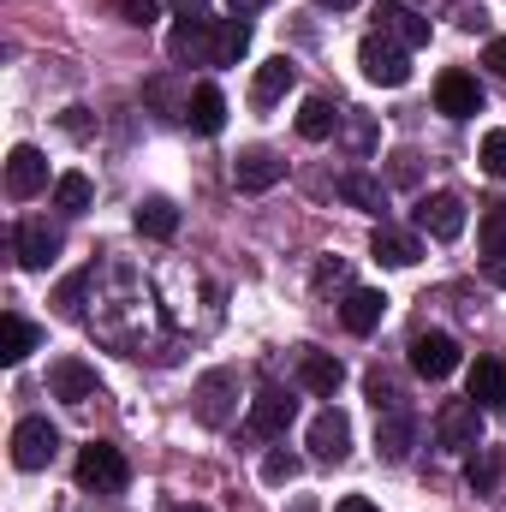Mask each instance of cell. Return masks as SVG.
<instances>
[{"label": "cell", "mask_w": 506, "mask_h": 512, "mask_svg": "<svg viewBox=\"0 0 506 512\" xmlns=\"http://www.w3.org/2000/svg\"><path fill=\"white\" fill-rule=\"evenodd\" d=\"M54 447H60V429H54L48 417H24V423L12 429V465H18V471H42V465L54 459Z\"/></svg>", "instance_id": "8992f818"}, {"label": "cell", "mask_w": 506, "mask_h": 512, "mask_svg": "<svg viewBox=\"0 0 506 512\" xmlns=\"http://www.w3.org/2000/svg\"><path fill=\"white\" fill-rule=\"evenodd\" d=\"M381 316H387V298L370 292V286H352V292H346V304H340V322H346L352 334H376Z\"/></svg>", "instance_id": "44dd1931"}, {"label": "cell", "mask_w": 506, "mask_h": 512, "mask_svg": "<svg viewBox=\"0 0 506 512\" xmlns=\"http://www.w3.org/2000/svg\"><path fill=\"white\" fill-rule=\"evenodd\" d=\"M328 280H346V262H322L316 268V286H328Z\"/></svg>", "instance_id": "60d3db41"}, {"label": "cell", "mask_w": 506, "mask_h": 512, "mask_svg": "<svg viewBox=\"0 0 506 512\" xmlns=\"http://www.w3.org/2000/svg\"><path fill=\"white\" fill-rule=\"evenodd\" d=\"M173 12L191 18V24H215V18H209V0H173Z\"/></svg>", "instance_id": "8d00e7d4"}, {"label": "cell", "mask_w": 506, "mask_h": 512, "mask_svg": "<svg viewBox=\"0 0 506 512\" xmlns=\"http://www.w3.org/2000/svg\"><path fill=\"white\" fill-rule=\"evenodd\" d=\"M12 251H18V268H30V274H42L54 256H60V233L48 227V221H24L18 233H12Z\"/></svg>", "instance_id": "4fadbf2b"}, {"label": "cell", "mask_w": 506, "mask_h": 512, "mask_svg": "<svg viewBox=\"0 0 506 512\" xmlns=\"http://www.w3.org/2000/svg\"><path fill=\"white\" fill-rule=\"evenodd\" d=\"M411 441H417L411 411H381V423H376V453H381V459H387V465L411 459Z\"/></svg>", "instance_id": "d6986e66"}, {"label": "cell", "mask_w": 506, "mask_h": 512, "mask_svg": "<svg viewBox=\"0 0 506 512\" xmlns=\"http://www.w3.org/2000/svg\"><path fill=\"white\" fill-rule=\"evenodd\" d=\"M298 382L310 387V393H322V399H334L340 393V382H346V364L334 358V352H298Z\"/></svg>", "instance_id": "9a60e30c"}, {"label": "cell", "mask_w": 506, "mask_h": 512, "mask_svg": "<svg viewBox=\"0 0 506 512\" xmlns=\"http://www.w3.org/2000/svg\"><path fill=\"white\" fill-rule=\"evenodd\" d=\"M298 471H304V459H298V453H286V447H274V453L262 459V483H268V489L298 483Z\"/></svg>", "instance_id": "f546056e"}, {"label": "cell", "mask_w": 506, "mask_h": 512, "mask_svg": "<svg viewBox=\"0 0 506 512\" xmlns=\"http://www.w3.org/2000/svg\"><path fill=\"white\" fill-rule=\"evenodd\" d=\"M411 221H417V233H429V239L453 245V239L465 233V203H459L453 191H435V197H417Z\"/></svg>", "instance_id": "5b68a950"}, {"label": "cell", "mask_w": 506, "mask_h": 512, "mask_svg": "<svg viewBox=\"0 0 506 512\" xmlns=\"http://www.w3.org/2000/svg\"><path fill=\"white\" fill-rule=\"evenodd\" d=\"M334 512H381V507H376V501H364V495H346Z\"/></svg>", "instance_id": "b9f144b4"}, {"label": "cell", "mask_w": 506, "mask_h": 512, "mask_svg": "<svg viewBox=\"0 0 506 512\" xmlns=\"http://www.w3.org/2000/svg\"><path fill=\"white\" fill-rule=\"evenodd\" d=\"M90 280H96V274H72V280L60 286V298H54V304H60L66 316H78V310H84V286H90Z\"/></svg>", "instance_id": "836d02e7"}, {"label": "cell", "mask_w": 506, "mask_h": 512, "mask_svg": "<svg viewBox=\"0 0 506 512\" xmlns=\"http://www.w3.org/2000/svg\"><path fill=\"white\" fill-rule=\"evenodd\" d=\"M340 197L358 203L364 215H381V209H387V185L370 179V173H340Z\"/></svg>", "instance_id": "4316f807"}, {"label": "cell", "mask_w": 506, "mask_h": 512, "mask_svg": "<svg viewBox=\"0 0 506 512\" xmlns=\"http://www.w3.org/2000/svg\"><path fill=\"white\" fill-rule=\"evenodd\" d=\"M173 60L179 66H215V24H191V18H179V30H173Z\"/></svg>", "instance_id": "ffe728a7"}, {"label": "cell", "mask_w": 506, "mask_h": 512, "mask_svg": "<svg viewBox=\"0 0 506 512\" xmlns=\"http://www.w3.org/2000/svg\"><path fill=\"white\" fill-rule=\"evenodd\" d=\"M90 203H96V185H90L84 173H60V179H54V209H60V215H84Z\"/></svg>", "instance_id": "83f0119b"}, {"label": "cell", "mask_w": 506, "mask_h": 512, "mask_svg": "<svg viewBox=\"0 0 506 512\" xmlns=\"http://www.w3.org/2000/svg\"><path fill=\"white\" fill-rule=\"evenodd\" d=\"M316 6H334V12H346V6H358V0H316Z\"/></svg>", "instance_id": "7bdbcfd3"}, {"label": "cell", "mask_w": 506, "mask_h": 512, "mask_svg": "<svg viewBox=\"0 0 506 512\" xmlns=\"http://www.w3.org/2000/svg\"><path fill=\"white\" fill-rule=\"evenodd\" d=\"M191 411L203 429H227L239 417V376L233 370H209L203 382L191 387Z\"/></svg>", "instance_id": "3957f363"}, {"label": "cell", "mask_w": 506, "mask_h": 512, "mask_svg": "<svg viewBox=\"0 0 506 512\" xmlns=\"http://www.w3.org/2000/svg\"><path fill=\"white\" fill-rule=\"evenodd\" d=\"M358 66H364V78L381 84V90H405V84H411V48H399V42L381 36V30H370V36L358 42Z\"/></svg>", "instance_id": "6da1fadb"}, {"label": "cell", "mask_w": 506, "mask_h": 512, "mask_svg": "<svg viewBox=\"0 0 506 512\" xmlns=\"http://www.w3.org/2000/svg\"><path fill=\"white\" fill-rule=\"evenodd\" d=\"M292 84H298V66H292L286 54H274V60H262V66H256V78H251V102H256V108H274V102H280V96H286Z\"/></svg>", "instance_id": "e0dca14e"}, {"label": "cell", "mask_w": 506, "mask_h": 512, "mask_svg": "<svg viewBox=\"0 0 506 512\" xmlns=\"http://www.w3.org/2000/svg\"><path fill=\"white\" fill-rule=\"evenodd\" d=\"M233 6H251V0H233Z\"/></svg>", "instance_id": "f6af8a7d"}, {"label": "cell", "mask_w": 506, "mask_h": 512, "mask_svg": "<svg viewBox=\"0 0 506 512\" xmlns=\"http://www.w3.org/2000/svg\"><path fill=\"white\" fill-rule=\"evenodd\" d=\"M370 399H376V411H405V399H399V387L387 382V376H370Z\"/></svg>", "instance_id": "e575fe53"}, {"label": "cell", "mask_w": 506, "mask_h": 512, "mask_svg": "<svg viewBox=\"0 0 506 512\" xmlns=\"http://www.w3.org/2000/svg\"><path fill=\"white\" fill-rule=\"evenodd\" d=\"M435 441L447 447V453H477L483 447V405L465 393V399H447L441 411H435Z\"/></svg>", "instance_id": "7a4b0ae2"}, {"label": "cell", "mask_w": 506, "mask_h": 512, "mask_svg": "<svg viewBox=\"0 0 506 512\" xmlns=\"http://www.w3.org/2000/svg\"><path fill=\"white\" fill-rule=\"evenodd\" d=\"M167 512H209V507H197V501H185V507H167Z\"/></svg>", "instance_id": "ee69618b"}, {"label": "cell", "mask_w": 506, "mask_h": 512, "mask_svg": "<svg viewBox=\"0 0 506 512\" xmlns=\"http://www.w3.org/2000/svg\"><path fill=\"white\" fill-rule=\"evenodd\" d=\"M280 179H286V161L274 149H239V161H233V185L239 191H268Z\"/></svg>", "instance_id": "5bb4252c"}, {"label": "cell", "mask_w": 506, "mask_h": 512, "mask_svg": "<svg viewBox=\"0 0 506 512\" xmlns=\"http://www.w3.org/2000/svg\"><path fill=\"white\" fill-rule=\"evenodd\" d=\"M435 108H441L447 120H471V114H483V90H477V78H471V72H441V78H435Z\"/></svg>", "instance_id": "8fae6325"}, {"label": "cell", "mask_w": 506, "mask_h": 512, "mask_svg": "<svg viewBox=\"0 0 506 512\" xmlns=\"http://www.w3.org/2000/svg\"><path fill=\"white\" fill-rule=\"evenodd\" d=\"M393 179L411 185V179H417V155H393Z\"/></svg>", "instance_id": "f35d334b"}, {"label": "cell", "mask_w": 506, "mask_h": 512, "mask_svg": "<svg viewBox=\"0 0 506 512\" xmlns=\"http://www.w3.org/2000/svg\"><path fill=\"white\" fill-rule=\"evenodd\" d=\"M155 18H161L155 0H126V24H155Z\"/></svg>", "instance_id": "d590c367"}, {"label": "cell", "mask_w": 506, "mask_h": 512, "mask_svg": "<svg viewBox=\"0 0 506 512\" xmlns=\"http://www.w3.org/2000/svg\"><path fill=\"white\" fill-rule=\"evenodd\" d=\"M411 370H417V376H429V382L453 376V370H459V340H453V334H441V328L417 334V340H411Z\"/></svg>", "instance_id": "30bf717a"}, {"label": "cell", "mask_w": 506, "mask_h": 512, "mask_svg": "<svg viewBox=\"0 0 506 512\" xmlns=\"http://www.w3.org/2000/svg\"><path fill=\"white\" fill-rule=\"evenodd\" d=\"M30 352H36V328H30L18 310H6V322H0V364H6V370H18Z\"/></svg>", "instance_id": "cb8c5ba5"}, {"label": "cell", "mask_w": 506, "mask_h": 512, "mask_svg": "<svg viewBox=\"0 0 506 512\" xmlns=\"http://www.w3.org/2000/svg\"><path fill=\"white\" fill-rule=\"evenodd\" d=\"M36 191H48V155H42L36 143H18V149L6 155V197L30 203Z\"/></svg>", "instance_id": "ba28073f"}, {"label": "cell", "mask_w": 506, "mask_h": 512, "mask_svg": "<svg viewBox=\"0 0 506 512\" xmlns=\"http://www.w3.org/2000/svg\"><path fill=\"white\" fill-rule=\"evenodd\" d=\"M310 453L316 459H328V465H340L346 453H352V417L346 411H316V423H310Z\"/></svg>", "instance_id": "7c38bea8"}, {"label": "cell", "mask_w": 506, "mask_h": 512, "mask_svg": "<svg viewBox=\"0 0 506 512\" xmlns=\"http://www.w3.org/2000/svg\"><path fill=\"white\" fill-rule=\"evenodd\" d=\"M131 483V465L120 447H108V441H90L84 453H78V489H90V495H120Z\"/></svg>", "instance_id": "277c9868"}, {"label": "cell", "mask_w": 506, "mask_h": 512, "mask_svg": "<svg viewBox=\"0 0 506 512\" xmlns=\"http://www.w3.org/2000/svg\"><path fill=\"white\" fill-rule=\"evenodd\" d=\"M465 477H471V489H477V495H489V489H495V477H501V459H495L489 447H477V453H471V465H465Z\"/></svg>", "instance_id": "1f68e13d"}, {"label": "cell", "mask_w": 506, "mask_h": 512, "mask_svg": "<svg viewBox=\"0 0 506 512\" xmlns=\"http://www.w3.org/2000/svg\"><path fill=\"white\" fill-rule=\"evenodd\" d=\"M471 399L483 411H506V358H477L471 364Z\"/></svg>", "instance_id": "7402d4cb"}, {"label": "cell", "mask_w": 506, "mask_h": 512, "mask_svg": "<svg viewBox=\"0 0 506 512\" xmlns=\"http://www.w3.org/2000/svg\"><path fill=\"white\" fill-rule=\"evenodd\" d=\"M376 30L381 36H393L399 48H423L435 24H429L417 6H405V0H376Z\"/></svg>", "instance_id": "9c48e42d"}, {"label": "cell", "mask_w": 506, "mask_h": 512, "mask_svg": "<svg viewBox=\"0 0 506 512\" xmlns=\"http://www.w3.org/2000/svg\"><path fill=\"white\" fill-rule=\"evenodd\" d=\"M48 393L66 399V405H84V399H96V370L78 364V358H60V364L48 370Z\"/></svg>", "instance_id": "2e32d148"}, {"label": "cell", "mask_w": 506, "mask_h": 512, "mask_svg": "<svg viewBox=\"0 0 506 512\" xmlns=\"http://www.w3.org/2000/svg\"><path fill=\"white\" fill-rule=\"evenodd\" d=\"M477 239H483V256H501L506 251V203H489V209H483Z\"/></svg>", "instance_id": "4dcf8cb0"}, {"label": "cell", "mask_w": 506, "mask_h": 512, "mask_svg": "<svg viewBox=\"0 0 506 512\" xmlns=\"http://www.w3.org/2000/svg\"><path fill=\"white\" fill-rule=\"evenodd\" d=\"M483 274H489V286H506V251L501 256H483Z\"/></svg>", "instance_id": "ab89813d"}, {"label": "cell", "mask_w": 506, "mask_h": 512, "mask_svg": "<svg viewBox=\"0 0 506 512\" xmlns=\"http://www.w3.org/2000/svg\"><path fill=\"white\" fill-rule=\"evenodd\" d=\"M245 48H251V18H221L215 24V66L245 60Z\"/></svg>", "instance_id": "d4e9b609"}, {"label": "cell", "mask_w": 506, "mask_h": 512, "mask_svg": "<svg viewBox=\"0 0 506 512\" xmlns=\"http://www.w3.org/2000/svg\"><path fill=\"white\" fill-rule=\"evenodd\" d=\"M483 173L489 179H506V131H489L483 137Z\"/></svg>", "instance_id": "d6a6232c"}, {"label": "cell", "mask_w": 506, "mask_h": 512, "mask_svg": "<svg viewBox=\"0 0 506 512\" xmlns=\"http://www.w3.org/2000/svg\"><path fill=\"white\" fill-rule=\"evenodd\" d=\"M137 233H143V239H173V233H179V209H173L167 197H149V203L137 209Z\"/></svg>", "instance_id": "f1b7e54d"}, {"label": "cell", "mask_w": 506, "mask_h": 512, "mask_svg": "<svg viewBox=\"0 0 506 512\" xmlns=\"http://www.w3.org/2000/svg\"><path fill=\"white\" fill-rule=\"evenodd\" d=\"M292 417H298V399H286L280 387H262V393L251 399V417H245V435H251V441H280Z\"/></svg>", "instance_id": "52a82bcc"}, {"label": "cell", "mask_w": 506, "mask_h": 512, "mask_svg": "<svg viewBox=\"0 0 506 512\" xmlns=\"http://www.w3.org/2000/svg\"><path fill=\"white\" fill-rule=\"evenodd\" d=\"M334 126H340V108H334L328 96H310V102L298 108V137L322 143V137H334Z\"/></svg>", "instance_id": "484cf974"}, {"label": "cell", "mask_w": 506, "mask_h": 512, "mask_svg": "<svg viewBox=\"0 0 506 512\" xmlns=\"http://www.w3.org/2000/svg\"><path fill=\"white\" fill-rule=\"evenodd\" d=\"M483 66H489L495 78H506V36H495V42L483 48Z\"/></svg>", "instance_id": "74e56055"}, {"label": "cell", "mask_w": 506, "mask_h": 512, "mask_svg": "<svg viewBox=\"0 0 506 512\" xmlns=\"http://www.w3.org/2000/svg\"><path fill=\"white\" fill-rule=\"evenodd\" d=\"M185 126L203 131V137H215V131L227 126V96H221L215 84H197V90L185 96Z\"/></svg>", "instance_id": "ac0fdd59"}, {"label": "cell", "mask_w": 506, "mask_h": 512, "mask_svg": "<svg viewBox=\"0 0 506 512\" xmlns=\"http://www.w3.org/2000/svg\"><path fill=\"white\" fill-rule=\"evenodd\" d=\"M370 256L387 262V268H411V262L423 256V245H417V233H399V227H387V221H381L376 239H370Z\"/></svg>", "instance_id": "603a6c76"}]
</instances>
